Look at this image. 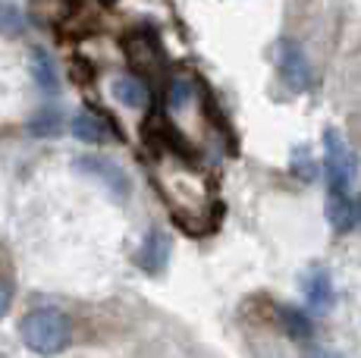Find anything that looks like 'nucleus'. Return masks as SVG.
Masks as SVG:
<instances>
[{"mask_svg": "<svg viewBox=\"0 0 361 358\" xmlns=\"http://www.w3.org/2000/svg\"><path fill=\"white\" fill-rule=\"evenodd\" d=\"M19 336H23L25 349L38 355L63 352L73 336V321L57 308H35L19 323Z\"/></svg>", "mask_w": 361, "mask_h": 358, "instance_id": "1", "label": "nucleus"}, {"mask_svg": "<svg viewBox=\"0 0 361 358\" xmlns=\"http://www.w3.org/2000/svg\"><path fill=\"white\" fill-rule=\"evenodd\" d=\"M324 173L330 192H349L358 179V157L336 129L324 132Z\"/></svg>", "mask_w": 361, "mask_h": 358, "instance_id": "2", "label": "nucleus"}, {"mask_svg": "<svg viewBox=\"0 0 361 358\" xmlns=\"http://www.w3.org/2000/svg\"><path fill=\"white\" fill-rule=\"evenodd\" d=\"M276 66H280V75L293 92H308L314 75H311V63L305 57V51L295 44V41H280L276 44Z\"/></svg>", "mask_w": 361, "mask_h": 358, "instance_id": "3", "label": "nucleus"}, {"mask_svg": "<svg viewBox=\"0 0 361 358\" xmlns=\"http://www.w3.org/2000/svg\"><path fill=\"white\" fill-rule=\"evenodd\" d=\"M75 167H79L85 176L104 183V189H107L116 202H123V198L129 195V176L123 173V167H116V163L107 161V157H79Z\"/></svg>", "mask_w": 361, "mask_h": 358, "instance_id": "4", "label": "nucleus"}, {"mask_svg": "<svg viewBox=\"0 0 361 358\" xmlns=\"http://www.w3.org/2000/svg\"><path fill=\"white\" fill-rule=\"evenodd\" d=\"M170 236H166L164 230H148V236L142 239V245H138L135 252V264L142 267L145 273H151V277H157V273L166 271V261H170Z\"/></svg>", "mask_w": 361, "mask_h": 358, "instance_id": "5", "label": "nucleus"}, {"mask_svg": "<svg viewBox=\"0 0 361 358\" xmlns=\"http://www.w3.org/2000/svg\"><path fill=\"white\" fill-rule=\"evenodd\" d=\"M305 305L317 314H327L336 305V289H333V277L327 267H311L305 273Z\"/></svg>", "mask_w": 361, "mask_h": 358, "instance_id": "6", "label": "nucleus"}, {"mask_svg": "<svg viewBox=\"0 0 361 358\" xmlns=\"http://www.w3.org/2000/svg\"><path fill=\"white\" fill-rule=\"evenodd\" d=\"M73 135L85 144H107L116 139V126L98 110H82L73 120Z\"/></svg>", "mask_w": 361, "mask_h": 358, "instance_id": "7", "label": "nucleus"}, {"mask_svg": "<svg viewBox=\"0 0 361 358\" xmlns=\"http://www.w3.org/2000/svg\"><path fill=\"white\" fill-rule=\"evenodd\" d=\"M32 79L38 85V92L47 94V98H54L60 92V70L44 47H32Z\"/></svg>", "mask_w": 361, "mask_h": 358, "instance_id": "8", "label": "nucleus"}, {"mask_svg": "<svg viewBox=\"0 0 361 358\" xmlns=\"http://www.w3.org/2000/svg\"><path fill=\"white\" fill-rule=\"evenodd\" d=\"M126 54H129V63L135 70H154L157 60H161V47H157V38L148 35V32H135L126 41Z\"/></svg>", "mask_w": 361, "mask_h": 358, "instance_id": "9", "label": "nucleus"}, {"mask_svg": "<svg viewBox=\"0 0 361 358\" xmlns=\"http://www.w3.org/2000/svg\"><path fill=\"white\" fill-rule=\"evenodd\" d=\"M114 98L132 110H145L151 104V92L142 75H120V79H114Z\"/></svg>", "mask_w": 361, "mask_h": 358, "instance_id": "10", "label": "nucleus"}, {"mask_svg": "<svg viewBox=\"0 0 361 358\" xmlns=\"http://www.w3.org/2000/svg\"><path fill=\"white\" fill-rule=\"evenodd\" d=\"M327 217L333 223V230L345 233L358 223L361 211H358V202H352L349 192H330V208H327Z\"/></svg>", "mask_w": 361, "mask_h": 358, "instance_id": "11", "label": "nucleus"}, {"mask_svg": "<svg viewBox=\"0 0 361 358\" xmlns=\"http://www.w3.org/2000/svg\"><path fill=\"white\" fill-rule=\"evenodd\" d=\"M29 132L38 139H54V135L63 132V113L57 107H41L29 120Z\"/></svg>", "mask_w": 361, "mask_h": 358, "instance_id": "12", "label": "nucleus"}, {"mask_svg": "<svg viewBox=\"0 0 361 358\" xmlns=\"http://www.w3.org/2000/svg\"><path fill=\"white\" fill-rule=\"evenodd\" d=\"M280 323L293 340H311V336H314V323H311V318L305 311H298V308L283 305L280 308Z\"/></svg>", "mask_w": 361, "mask_h": 358, "instance_id": "13", "label": "nucleus"}, {"mask_svg": "<svg viewBox=\"0 0 361 358\" xmlns=\"http://www.w3.org/2000/svg\"><path fill=\"white\" fill-rule=\"evenodd\" d=\"M25 29V16L23 10H16L13 4L0 0V38H13Z\"/></svg>", "mask_w": 361, "mask_h": 358, "instance_id": "14", "label": "nucleus"}, {"mask_svg": "<svg viewBox=\"0 0 361 358\" xmlns=\"http://www.w3.org/2000/svg\"><path fill=\"white\" fill-rule=\"evenodd\" d=\"M189 94H192V85L185 79L170 82V107H183L189 101Z\"/></svg>", "mask_w": 361, "mask_h": 358, "instance_id": "15", "label": "nucleus"}, {"mask_svg": "<svg viewBox=\"0 0 361 358\" xmlns=\"http://www.w3.org/2000/svg\"><path fill=\"white\" fill-rule=\"evenodd\" d=\"M10 302H13V286L6 280H0V318L10 311Z\"/></svg>", "mask_w": 361, "mask_h": 358, "instance_id": "16", "label": "nucleus"}, {"mask_svg": "<svg viewBox=\"0 0 361 358\" xmlns=\"http://www.w3.org/2000/svg\"><path fill=\"white\" fill-rule=\"evenodd\" d=\"M107 4H110V0H107Z\"/></svg>", "mask_w": 361, "mask_h": 358, "instance_id": "17", "label": "nucleus"}]
</instances>
